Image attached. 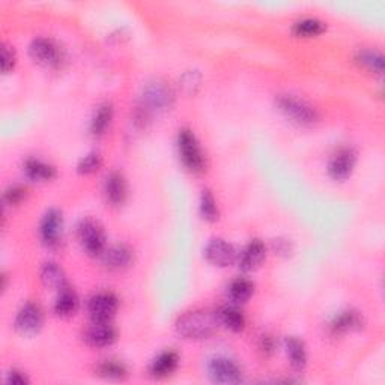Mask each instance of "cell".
I'll return each instance as SVG.
<instances>
[{
  "label": "cell",
  "mask_w": 385,
  "mask_h": 385,
  "mask_svg": "<svg viewBox=\"0 0 385 385\" xmlns=\"http://www.w3.org/2000/svg\"><path fill=\"white\" fill-rule=\"evenodd\" d=\"M41 280L45 288L61 290L67 286V277L63 269L56 262H45L41 268Z\"/></svg>",
  "instance_id": "obj_21"
},
{
  "label": "cell",
  "mask_w": 385,
  "mask_h": 385,
  "mask_svg": "<svg viewBox=\"0 0 385 385\" xmlns=\"http://www.w3.org/2000/svg\"><path fill=\"white\" fill-rule=\"evenodd\" d=\"M217 315L220 325H224L228 330L233 333H239L244 330V327H246V317H244L242 312L237 307L226 306L223 307L220 312H217Z\"/></svg>",
  "instance_id": "obj_23"
},
{
  "label": "cell",
  "mask_w": 385,
  "mask_h": 385,
  "mask_svg": "<svg viewBox=\"0 0 385 385\" xmlns=\"http://www.w3.org/2000/svg\"><path fill=\"white\" fill-rule=\"evenodd\" d=\"M260 349L264 351L265 354H271L272 351H274V340H272V337H269V336L262 337Z\"/></svg>",
  "instance_id": "obj_35"
},
{
  "label": "cell",
  "mask_w": 385,
  "mask_h": 385,
  "mask_svg": "<svg viewBox=\"0 0 385 385\" xmlns=\"http://www.w3.org/2000/svg\"><path fill=\"white\" fill-rule=\"evenodd\" d=\"M42 324H44L42 308L35 303L24 304L15 317L17 331L24 334V336L36 334L41 330Z\"/></svg>",
  "instance_id": "obj_9"
},
{
  "label": "cell",
  "mask_w": 385,
  "mask_h": 385,
  "mask_svg": "<svg viewBox=\"0 0 385 385\" xmlns=\"http://www.w3.org/2000/svg\"><path fill=\"white\" fill-rule=\"evenodd\" d=\"M26 197V189L22 185H13L5 191V202L9 205L22 203Z\"/></svg>",
  "instance_id": "obj_31"
},
{
  "label": "cell",
  "mask_w": 385,
  "mask_h": 385,
  "mask_svg": "<svg viewBox=\"0 0 385 385\" xmlns=\"http://www.w3.org/2000/svg\"><path fill=\"white\" fill-rule=\"evenodd\" d=\"M101 163H102V158L98 152H89L79 162L77 172L81 175H91V173L98 171V168L101 167Z\"/></svg>",
  "instance_id": "obj_30"
},
{
  "label": "cell",
  "mask_w": 385,
  "mask_h": 385,
  "mask_svg": "<svg viewBox=\"0 0 385 385\" xmlns=\"http://www.w3.org/2000/svg\"><path fill=\"white\" fill-rule=\"evenodd\" d=\"M143 110L146 113H163L173 104V92L163 81H152L143 89Z\"/></svg>",
  "instance_id": "obj_5"
},
{
  "label": "cell",
  "mask_w": 385,
  "mask_h": 385,
  "mask_svg": "<svg viewBox=\"0 0 385 385\" xmlns=\"http://www.w3.org/2000/svg\"><path fill=\"white\" fill-rule=\"evenodd\" d=\"M24 173L31 181L45 182L56 178V168L52 164L42 162V159L29 158L24 163Z\"/></svg>",
  "instance_id": "obj_20"
},
{
  "label": "cell",
  "mask_w": 385,
  "mask_h": 385,
  "mask_svg": "<svg viewBox=\"0 0 385 385\" xmlns=\"http://www.w3.org/2000/svg\"><path fill=\"white\" fill-rule=\"evenodd\" d=\"M325 29V23L317 20V18H303V20L294 24V33L297 36H303V38H312V36L321 35Z\"/></svg>",
  "instance_id": "obj_26"
},
{
  "label": "cell",
  "mask_w": 385,
  "mask_h": 385,
  "mask_svg": "<svg viewBox=\"0 0 385 385\" xmlns=\"http://www.w3.org/2000/svg\"><path fill=\"white\" fill-rule=\"evenodd\" d=\"M176 331L184 339L201 340L208 339L219 330V315L210 310H191L176 321Z\"/></svg>",
  "instance_id": "obj_1"
},
{
  "label": "cell",
  "mask_w": 385,
  "mask_h": 385,
  "mask_svg": "<svg viewBox=\"0 0 385 385\" xmlns=\"http://www.w3.org/2000/svg\"><path fill=\"white\" fill-rule=\"evenodd\" d=\"M205 258L208 259L210 264L215 267H229L238 259V253L235 251L232 244L221 238H214L205 247Z\"/></svg>",
  "instance_id": "obj_11"
},
{
  "label": "cell",
  "mask_w": 385,
  "mask_h": 385,
  "mask_svg": "<svg viewBox=\"0 0 385 385\" xmlns=\"http://www.w3.org/2000/svg\"><path fill=\"white\" fill-rule=\"evenodd\" d=\"M178 149H180V157L182 159L184 166L189 171L199 173L205 167V157L201 149L199 142H197L196 136L191 129H181L180 136H178Z\"/></svg>",
  "instance_id": "obj_3"
},
{
  "label": "cell",
  "mask_w": 385,
  "mask_h": 385,
  "mask_svg": "<svg viewBox=\"0 0 385 385\" xmlns=\"http://www.w3.org/2000/svg\"><path fill=\"white\" fill-rule=\"evenodd\" d=\"M111 119H113V106H111L110 102H104V104H101L97 109L95 115L92 118V122H91L92 134L93 136L104 134V131L110 125Z\"/></svg>",
  "instance_id": "obj_24"
},
{
  "label": "cell",
  "mask_w": 385,
  "mask_h": 385,
  "mask_svg": "<svg viewBox=\"0 0 385 385\" xmlns=\"http://www.w3.org/2000/svg\"><path fill=\"white\" fill-rule=\"evenodd\" d=\"M79 297L76 290H72L68 285L58 290V298L54 303V313L59 317H71L79 310Z\"/></svg>",
  "instance_id": "obj_17"
},
{
  "label": "cell",
  "mask_w": 385,
  "mask_h": 385,
  "mask_svg": "<svg viewBox=\"0 0 385 385\" xmlns=\"http://www.w3.org/2000/svg\"><path fill=\"white\" fill-rule=\"evenodd\" d=\"M255 292V285L249 278H235L229 285V297L235 303H246Z\"/></svg>",
  "instance_id": "obj_25"
},
{
  "label": "cell",
  "mask_w": 385,
  "mask_h": 385,
  "mask_svg": "<svg viewBox=\"0 0 385 385\" xmlns=\"http://www.w3.org/2000/svg\"><path fill=\"white\" fill-rule=\"evenodd\" d=\"M15 52L13 50V47L9 45H3L2 47V70L3 72H9L14 67H15Z\"/></svg>",
  "instance_id": "obj_32"
},
{
  "label": "cell",
  "mask_w": 385,
  "mask_h": 385,
  "mask_svg": "<svg viewBox=\"0 0 385 385\" xmlns=\"http://www.w3.org/2000/svg\"><path fill=\"white\" fill-rule=\"evenodd\" d=\"M97 373L100 375V377L106 378V379L119 381V379L127 378L128 370L125 368V364H122L116 360H106V361H102L101 364H98Z\"/></svg>",
  "instance_id": "obj_27"
},
{
  "label": "cell",
  "mask_w": 385,
  "mask_h": 385,
  "mask_svg": "<svg viewBox=\"0 0 385 385\" xmlns=\"http://www.w3.org/2000/svg\"><path fill=\"white\" fill-rule=\"evenodd\" d=\"M363 327V316L355 310H345L336 315L330 324L331 331L334 334H346L360 330Z\"/></svg>",
  "instance_id": "obj_16"
},
{
  "label": "cell",
  "mask_w": 385,
  "mask_h": 385,
  "mask_svg": "<svg viewBox=\"0 0 385 385\" xmlns=\"http://www.w3.org/2000/svg\"><path fill=\"white\" fill-rule=\"evenodd\" d=\"M265 256H267L265 244L259 239H253L247 244L246 247H244L241 255L238 256L239 268L242 271L255 269L262 264V262H264Z\"/></svg>",
  "instance_id": "obj_15"
},
{
  "label": "cell",
  "mask_w": 385,
  "mask_h": 385,
  "mask_svg": "<svg viewBox=\"0 0 385 385\" xmlns=\"http://www.w3.org/2000/svg\"><path fill=\"white\" fill-rule=\"evenodd\" d=\"M210 378L217 384H239L242 382V370L239 366L228 356L212 359L208 366Z\"/></svg>",
  "instance_id": "obj_7"
},
{
  "label": "cell",
  "mask_w": 385,
  "mask_h": 385,
  "mask_svg": "<svg viewBox=\"0 0 385 385\" xmlns=\"http://www.w3.org/2000/svg\"><path fill=\"white\" fill-rule=\"evenodd\" d=\"M6 382L13 384V385H26V384H29V379H27L24 373L18 372V370H11L8 373Z\"/></svg>",
  "instance_id": "obj_34"
},
{
  "label": "cell",
  "mask_w": 385,
  "mask_h": 385,
  "mask_svg": "<svg viewBox=\"0 0 385 385\" xmlns=\"http://www.w3.org/2000/svg\"><path fill=\"white\" fill-rule=\"evenodd\" d=\"M178 364H180V356H178V354L173 351H166L159 354L152 361L149 372H151V377L154 378H167L178 369Z\"/></svg>",
  "instance_id": "obj_19"
},
{
  "label": "cell",
  "mask_w": 385,
  "mask_h": 385,
  "mask_svg": "<svg viewBox=\"0 0 385 385\" xmlns=\"http://www.w3.org/2000/svg\"><path fill=\"white\" fill-rule=\"evenodd\" d=\"M83 337L84 342L92 347H106L115 343V340L118 339V331L110 322L92 321V325L84 331Z\"/></svg>",
  "instance_id": "obj_13"
},
{
  "label": "cell",
  "mask_w": 385,
  "mask_h": 385,
  "mask_svg": "<svg viewBox=\"0 0 385 385\" xmlns=\"http://www.w3.org/2000/svg\"><path fill=\"white\" fill-rule=\"evenodd\" d=\"M272 249H274L276 255H283V256L290 255V251H292L290 242L288 239H281V238L272 241Z\"/></svg>",
  "instance_id": "obj_33"
},
{
  "label": "cell",
  "mask_w": 385,
  "mask_h": 385,
  "mask_svg": "<svg viewBox=\"0 0 385 385\" xmlns=\"http://www.w3.org/2000/svg\"><path fill=\"white\" fill-rule=\"evenodd\" d=\"M201 214L206 221H217L219 220V206L214 194L210 190H203L201 197Z\"/></svg>",
  "instance_id": "obj_29"
},
{
  "label": "cell",
  "mask_w": 385,
  "mask_h": 385,
  "mask_svg": "<svg viewBox=\"0 0 385 385\" xmlns=\"http://www.w3.org/2000/svg\"><path fill=\"white\" fill-rule=\"evenodd\" d=\"M277 107L288 119L299 125H312L317 120L316 110L294 95H280L277 98Z\"/></svg>",
  "instance_id": "obj_4"
},
{
  "label": "cell",
  "mask_w": 385,
  "mask_h": 385,
  "mask_svg": "<svg viewBox=\"0 0 385 385\" xmlns=\"http://www.w3.org/2000/svg\"><path fill=\"white\" fill-rule=\"evenodd\" d=\"M118 298L111 292L95 294L88 303V312L95 322H110L118 312Z\"/></svg>",
  "instance_id": "obj_8"
},
{
  "label": "cell",
  "mask_w": 385,
  "mask_h": 385,
  "mask_svg": "<svg viewBox=\"0 0 385 385\" xmlns=\"http://www.w3.org/2000/svg\"><path fill=\"white\" fill-rule=\"evenodd\" d=\"M77 237L81 244V249L89 256H102L106 247V233L101 224L92 219H84L77 226Z\"/></svg>",
  "instance_id": "obj_2"
},
{
  "label": "cell",
  "mask_w": 385,
  "mask_h": 385,
  "mask_svg": "<svg viewBox=\"0 0 385 385\" xmlns=\"http://www.w3.org/2000/svg\"><path fill=\"white\" fill-rule=\"evenodd\" d=\"M31 58L45 68H59L63 61L59 45L49 38H36L29 47Z\"/></svg>",
  "instance_id": "obj_6"
},
{
  "label": "cell",
  "mask_w": 385,
  "mask_h": 385,
  "mask_svg": "<svg viewBox=\"0 0 385 385\" xmlns=\"http://www.w3.org/2000/svg\"><path fill=\"white\" fill-rule=\"evenodd\" d=\"M356 163V154L352 148H342L337 151L328 163V173L336 181H343L349 178Z\"/></svg>",
  "instance_id": "obj_12"
},
{
  "label": "cell",
  "mask_w": 385,
  "mask_h": 385,
  "mask_svg": "<svg viewBox=\"0 0 385 385\" xmlns=\"http://www.w3.org/2000/svg\"><path fill=\"white\" fill-rule=\"evenodd\" d=\"M355 61L359 62L361 67L369 70L372 72L381 74L384 70V58L382 54L375 50H360L355 56Z\"/></svg>",
  "instance_id": "obj_28"
},
{
  "label": "cell",
  "mask_w": 385,
  "mask_h": 385,
  "mask_svg": "<svg viewBox=\"0 0 385 385\" xmlns=\"http://www.w3.org/2000/svg\"><path fill=\"white\" fill-rule=\"evenodd\" d=\"M101 258L106 268L111 271H120L128 268L133 262V251L125 244H115V246L107 247Z\"/></svg>",
  "instance_id": "obj_14"
},
{
  "label": "cell",
  "mask_w": 385,
  "mask_h": 385,
  "mask_svg": "<svg viewBox=\"0 0 385 385\" xmlns=\"http://www.w3.org/2000/svg\"><path fill=\"white\" fill-rule=\"evenodd\" d=\"M106 196L111 205H122L127 201L128 185L125 178L119 172H111L106 180Z\"/></svg>",
  "instance_id": "obj_18"
},
{
  "label": "cell",
  "mask_w": 385,
  "mask_h": 385,
  "mask_svg": "<svg viewBox=\"0 0 385 385\" xmlns=\"http://www.w3.org/2000/svg\"><path fill=\"white\" fill-rule=\"evenodd\" d=\"M286 354L292 368L297 370H303L307 364V349L303 340L298 337H288L286 339Z\"/></svg>",
  "instance_id": "obj_22"
},
{
  "label": "cell",
  "mask_w": 385,
  "mask_h": 385,
  "mask_svg": "<svg viewBox=\"0 0 385 385\" xmlns=\"http://www.w3.org/2000/svg\"><path fill=\"white\" fill-rule=\"evenodd\" d=\"M63 230V217L62 212L58 210L47 211L40 224L41 239L47 247H58L62 239Z\"/></svg>",
  "instance_id": "obj_10"
}]
</instances>
